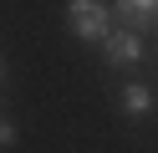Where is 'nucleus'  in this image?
I'll list each match as a JSON object with an SVG mask.
<instances>
[{"mask_svg":"<svg viewBox=\"0 0 158 153\" xmlns=\"http://www.w3.org/2000/svg\"><path fill=\"white\" fill-rule=\"evenodd\" d=\"M66 10H72L66 20H72V31L82 41H102L107 36V5H97V0H72Z\"/></svg>","mask_w":158,"mask_h":153,"instance_id":"1","label":"nucleus"},{"mask_svg":"<svg viewBox=\"0 0 158 153\" xmlns=\"http://www.w3.org/2000/svg\"><path fill=\"white\" fill-rule=\"evenodd\" d=\"M107 61H112V66H138V61H143V41H138L133 31L107 36Z\"/></svg>","mask_w":158,"mask_h":153,"instance_id":"2","label":"nucleus"},{"mask_svg":"<svg viewBox=\"0 0 158 153\" xmlns=\"http://www.w3.org/2000/svg\"><path fill=\"white\" fill-rule=\"evenodd\" d=\"M117 15H123L127 26H133V36H138L143 26H153V20H158V5H153V0H127V5H117Z\"/></svg>","mask_w":158,"mask_h":153,"instance_id":"3","label":"nucleus"},{"mask_svg":"<svg viewBox=\"0 0 158 153\" xmlns=\"http://www.w3.org/2000/svg\"><path fill=\"white\" fill-rule=\"evenodd\" d=\"M123 107L133 112V117H143V112L153 107V92H148L143 82H133V87H123Z\"/></svg>","mask_w":158,"mask_h":153,"instance_id":"4","label":"nucleus"},{"mask_svg":"<svg viewBox=\"0 0 158 153\" xmlns=\"http://www.w3.org/2000/svg\"><path fill=\"white\" fill-rule=\"evenodd\" d=\"M10 143H15V128H10V122H0V148H10Z\"/></svg>","mask_w":158,"mask_h":153,"instance_id":"5","label":"nucleus"}]
</instances>
